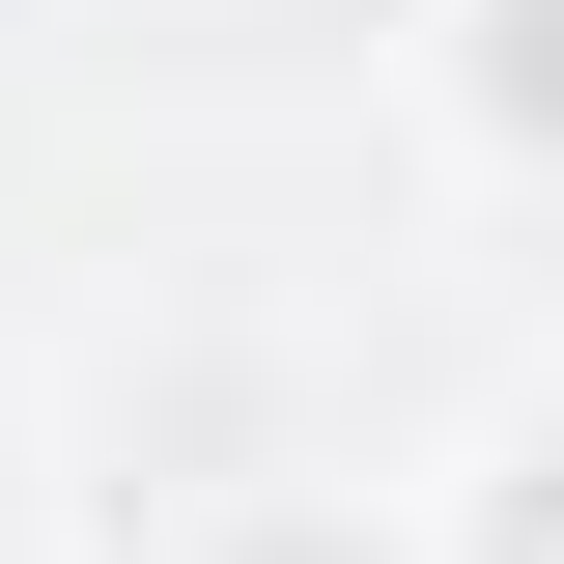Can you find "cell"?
Wrapping results in <instances>:
<instances>
[{"instance_id": "6da1fadb", "label": "cell", "mask_w": 564, "mask_h": 564, "mask_svg": "<svg viewBox=\"0 0 564 564\" xmlns=\"http://www.w3.org/2000/svg\"><path fill=\"white\" fill-rule=\"evenodd\" d=\"M423 85L480 170H564V0H423Z\"/></svg>"}, {"instance_id": "3957f363", "label": "cell", "mask_w": 564, "mask_h": 564, "mask_svg": "<svg viewBox=\"0 0 564 564\" xmlns=\"http://www.w3.org/2000/svg\"><path fill=\"white\" fill-rule=\"evenodd\" d=\"M452 564H564V395H536V423L480 452V536H452Z\"/></svg>"}, {"instance_id": "7a4b0ae2", "label": "cell", "mask_w": 564, "mask_h": 564, "mask_svg": "<svg viewBox=\"0 0 564 564\" xmlns=\"http://www.w3.org/2000/svg\"><path fill=\"white\" fill-rule=\"evenodd\" d=\"M198 564H423V536H395V508H367V480H254V508H226Z\"/></svg>"}]
</instances>
